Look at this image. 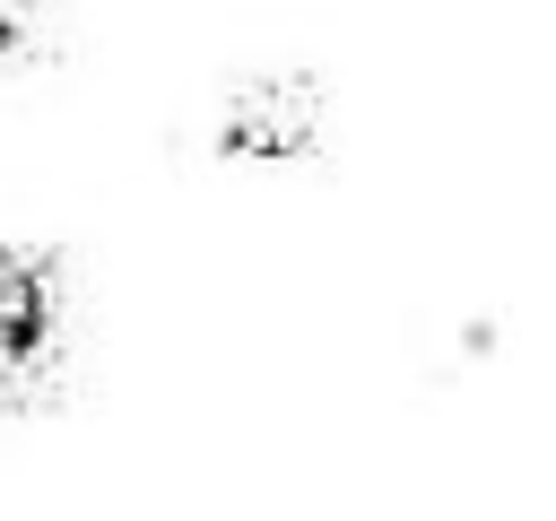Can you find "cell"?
I'll use <instances>...</instances> for the list:
<instances>
[{"label":"cell","mask_w":556,"mask_h":521,"mask_svg":"<svg viewBox=\"0 0 556 521\" xmlns=\"http://www.w3.org/2000/svg\"><path fill=\"white\" fill-rule=\"evenodd\" d=\"M61 35H70V17L52 0H0V78L52 69L61 61Z\"/></svg>","instance_id":"obj_3"},{"label":"cell","mask_w":556,"mask_h":521,"mask_svg":"<svg viewBox=\"0 0 556 521\" xmlns=\"http://www.w3.org/2000/svg\"><path fill=\"white\" fill-rule=\"evenodd\" d=\"M78 356V287L52 234L0 226V408L26 417L70 382Z\"/></svg>","instance_id":"obj_1"},{"label":"cell","mask_w":556,"mask_h":521,"mask_svg":"<svg viewBox=\"0 0 556 521\" xmlns=\"http://www.w3.org/2000/svg\"><path fill=\"white\" fill-rule=\"evenodd\" d=\"M321 139H330V87L295 61L243 69L208 96V156H226V165H252V174L304 165V156H321Z\"/></svg>","instance_id":"obj_2"}]
</instances>
